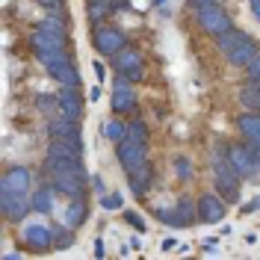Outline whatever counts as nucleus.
I'll return each instance as SVG.
<instances>
[{
	"instance_id": "f257e3e1",
	"label": "nucleus",
	"mask_w": 260,
	"mask_h": 260,
	"mask_svg": "<svg viewBox=\"0 0 260 260\" xmlns=\"http://www.w3.org/2000/svg\"><path fill=\"white\" fill-rule=\"evenodd\" d=\"M45 172H48L50 183L56 186V192H62L65 198H83L86 195V166H83V160L45 157Z\"/></svg>"
},
{
	"instance_id": "f03ea898",
	"label": "nucleus",
	"mask_w": 260,
	"mask_h": 260,
	"mask_svg": "<svg viewBox=\"0 0 260 260\" xmlns=\"http://www.w3.org/2000/svg\"><path fill=\"white\" fill-rule=\"evenodd\" d=\"M210 166H213V180H216V192L222 195L225 201H237L240 198V175L237 169L228 160V145L225 142H216L210 154Z\"/></svg>"
},
{
	"instance_id": "7ed1b4c3",
	"label": "nucleus",
	"mask_w": 260,
	"mask_h": 260,
	"mask_svg": "<svg viewBox=\"0 0 260 260\" xmlns=\"http://www.w3.org/2000/svg\"><path fill=\"white\" fill-rule=\"evenodd\" d=\"M219 50L225 53V59L231 65H248L254 56H257V42L248 36V32L237 30V27H231L228 32L219 36Z\"/></svg>"
},
{
	"instance_id": "20e7f679",
	"label": "nucleus",
	"mask_w": 260,
	"mask_h": 260,
	"mask_svg": "<svg viewBox=\"0 0 260 260\" xmlns=\"http://www.w3.org/2000/svg\"><path fill=\"white\" fill-rule=\"evenodd\" d=\"M30 50L36 53V59L45 65V68H56V65L68 62V53H65V39L62 36H53V32L36 30L30 36Z\"/></svg>"
},
{
	"instance_id": "39448f33",
	"label": "nucleus",
	"mask_w": 260,
	"mask_h": 260,
	"mask_svg": "<svg viewBox=\"0 0 260 260\" xmlns=\"http://www.w3.org/2000/svg\"><path fill=\"white\" fill-rule=\"evenodd\" d=\"M195 15H198V27H201L204 32H210V36H216V39L234 27L231 15L219 6V0H207L204 6H198V9H195Z\"/></svg>"
},
{
	"instance_id": "423d86ee",
	"label": "nucleus",
	"mask_w": 260,
	"mask_h": 260,
	"mask_svg": "<svg viewBox=\"0 0 260 260\" xmlns=\"http://www.w3.org/2000/svg\"><path fill=\"white\" fill-rule=\"evenodd\" d=\"M157 219L169 228H189V225L198 222V201L178 198L175 207H160V210H157Z\"/></svg>"
},
{
	"instance_id": "0eeeda50",
	"label": "nucleus",
	"mask_w": 260,
	"mask_h": 260,
	"mask_svg": "<svg viewBox=\"0 0 260 260\" xmlns=\"http://www.w3.org/2000/svg\"><path fill=\"white\" fill-rule=\"evenodd\" d=\"M92 42H95V50L101 56H115L118 50L127 48V36L118 30V27H107V24H98L95 27Z\"/></svg>"
},
{
	"instance_id": "6e6552de",
	"label": "nucleus",
	"mask_w": 260,
	"mask_h": 260,
	"mask_svg": "<svg viewBox=\"0 0 260 260\" xmlns=\"http://www.w3.org/2000/svg\"><path fill=\"white\" fill-rule=\"evenodd\" d=\"M30 207V195L24 192H9V189H0V213L6 216V222H21L27 216Z\"/></svg>"
},
{
	"instance_id": "1a4fd4ad",
	"label": "nucleus",
	"mask_w": 260,
	"mask_h": 260,
	"mask_svg": "<svg viewBox=\"0 0 260 260\" xmlns=\"http://www.w3.org/2000/svg\"><path fill=\"white\" fill-rule=\"evenodd\" d=\"M228 160H231V166L237 169V175L243 180H251L254 175H257V162H254V154H251V148H248V142L245 145H228Z\"/></svg>"
},
{
	"instance_id": "9d476101",
	"label": "nucleus",
	"mask_w": 260,
	"mask_h": 260,
	"mask_svg": "<svg viewBox=\"0 0 260 260\" xmlns=\"http://www.w3.org/2000/svg\"><path fill=\"white\" fill-rule=\"evenodd\" d=\"M115 157H118V162H121V169L130 172V169H136V166H142V162L148 160L145 157V142L127 136V139H121V142L115 145Z\"/></svg>"
},
{
	"instance_id": "9b49d317",
	"label": "nucleus",
	"mask_w": 260,
	"mask_h": 260,
	"mask_svg": "<svg viewBox=\"0 0 260 260\" xmlns=\"http://www.w3.org/2000/svg\"><path fill=\"white\" fill-rule=\"evenodd\" d=\"M222 219H225V198L216 192H204L198 198V222L219 225Z\"/></svg>"
},
{
	"instance_id": "f8f14e48",
	"label": "nucleus",
	"mask_w": 260,
	"mask_h": 260,
	"mask_svg": "<svg viewBox=\"0 0 260 260\" xmlns=\"http://www.w3.org/2000/svg\"><path fill=\"white\" fill-rule=\"evenodd\" d=\"M113 59H115V71H118V74L130 77L133 83L142 80V56H139V50H133L127 45L124 50H118Z\"/></svg>"
},
{
	"instance_id": "ddd939ff",
	"label": "nucleus",
	"mask_w": 260,
	"mask_h": 260,
	"mask_svg": "<svg viewBox=\"0 0 260 260\" xmlns=\"http://www.w3.org/2000/svg\"><path fill=\"white\" fill-rule=\"evenodd\" d=\"M21 240H24V245L30 248V251H48V248H53V228L48 225H27L24 228V234H21Z\"/></svg>"
},
{
	"instance_id": "4468645a",
	"label": "nucleus",
	"mask_w": 260,
	"mask_h": 260,
	"mask_svg": "<svg viewBox=\"0 0 260 260\" xmlns=\"http://www.w3.org/2000/svg\"><path fill=\"white\" fill-rule=\"evenodd\" d=\"M0 189L30 195V169H27V166H12V169H6V172H3V180H0Z\"/></svg>"
},
{
	"instance_id": "2eb2a0df",
	"label": "nucleus",
	"mask_w": 260,
	"mask_h": 260,
	"mask_svg": "<svg viewBox=\"0 0 260 260\" xmlns=\"http://www.w3.org/2000/svg\"><path fill=\"white\" fill-rule=\"evenodd\" d=\"M48 136L50 139H83L80 121H77V118H68V115L50 118L48 121Z\"/></svg>"
},
{
	"instance_id": "dca6fc26",
	"label": "nucleus",
	"mask_w": 260,
	"mask_h": 260,
	"mask_svg": "<svg viewBox=\"0 0 260 260\" xmlns=\"http://www.w3.org/2000/svg\"><path fill=\"white\" fill-rule=\"evenodd\" d=\"M48 157H56V160H83V139H50Z\"/></svg>"
},
{
	"instance_id": "f3484780",
	"label": "nucleus",
	"mask_w": 260,
	"mask_h": 260,
	"mask_svg": "<svg viewBox=\"0 0 260 260\" xmlns=\"http://www.w3.org/2000/svg\"><path fill=\"white\" fill-rule=\"evenodd\" d=\"M151 180H154V166L151 162H142V166H136V169H130L127 172V183H130V192L136 195H145L148 186H151Z\"/></svg>"
},
{
	"instance_id": "a211bd4d",
	"label": "nucleus",
	"mask_w": 260,
	"mask_h": 260,
	"mask_svg": "<svg viewBox=\"0 0 260 260\" xmlns=\"http://www.w3.org/2000/svg\"><path fill=\"white\" fill-rule=\"evenodd\" d=\"M56 107H59V113H62V115H68V118H77V121H80V115H83V98L77 95V89L62 86V92L56 95Z\"/></svg>"
},
{
	"instance_id": "6ab92c4d",
	"label": "nucleus",
	"mask_w": 260,
	"mask_h": 260,
	"mask_svg": "<svg viewBox=\"0 0 260 260\" xmlns=\"http://www.w3.org/2000/svg\"><path fill=\"white\" fill-rule=\"evenodd\" d=\"M86 216H89V207H86V195L83 198H68V204H65V210H62V225L68 228H77L86 222Z\"/></svg>"
},
{
	"instance_id": "aec40b11",
	"label": "nucleus",
	"mask_w": 260,
	"mask_h": 260,
	"mask_svg": "<svg viewBox=\"0 0 260 260\" xmlns=\"http://www.w3.org/2000/svg\"><path fill=\"white\" fill-rule=\"evenodd\" d=\"M53 201H56V186L53 183H42L36 192H30V207L42 216H48L53 210Z\"/></svg>"
},
{
	"instance_id": "412c9836",
	"label": "nucleus",
	"mask_w": 260,
	"mask_h": 260,
	"mask_svg": "<svg viewBox=\"0 0 260 260\" xmlns=\"http://www.w3.org/2000/svg\"><path fill=\"white\" fill-rule=\"evenodd\" d=\"M237 127H240V133H243L245 142L260 145V113H254V110L243 113L240 118H237Z\"/></svg>"
},
{
	"instance_id": "4be33fe9",
	"label": "nucleus",
	"mask_w": 260,
	"mask_h": 260,
	"mask_svg": "<svg viewBox=\"0 0 260 260\" xmlns=\"http://www.w3.org/2000/svg\"><path fill=\"white\" fill-rule=\"evenodd\" d=\"M48 74L53 77V80H59L62 86H71V89H77V86H80V74H77V68L71 65V59L62 62V65H56V68H50Z\"/></svg>"
},
{
	"instance_id": "5701e85b",
	"label": "nucleus",
	"mask_w": 260,
	"mask_h": 260,
	"mask_svg": "<svg viewBox=\"0 0 260 260\" xmlns=\"http://www.w3.org/2000/svg\"><path fill=\"white\" fill-rule=\"evenodd\" d=\"M110 107H113L115 115L133 113V110H136V95H133L130 89H115V92H113V101H110Z\"/></svg>"
},
{
	"instance_id": "b1692460",
	"label": "nucleus",
	"mask_w": 260,
	"mask_h": 260,
	"mask_svg": "<svg viewBox=\"0 0 260 260\" xmlns=\"http://www.w3.org/2000/svg\"><path fill=\"white\" fill-rule=\"evenodd\" d=\"M240 104H243L245 110H254V113H260V86L257 83H245L243 89H240Z\"/></svg>"
},
{
	"instance_id": "393cba45",
	"label": "nucleus",
	"mask_w": 260,
	"mask_h": 260,
	"mask_svg": "<svg viewBox=\"0 0 260 260\" xmlns=\"http://www.w3.org/2000/svg\"><path fill=\"white\" fill-rule=\"evenodd\" d=\"M113 9H115L113 0H89V9H86V15H89V21H92V24H101V21L110 15Z\"/></svg>"
},
{
	"instance_id": "a878e982",
	"label": "nucleus",
	"mask_w": 260,
	"mask_h": 260,
	"mask_svg": "<svg viewBox=\"0 0 260 260\" xmlns=\"http://www.w3.org/2000/svg\"><path fill=\"white\" fill-rule=\"evenodd\" d=\"M74 245V228H68V225H62V228H53V248H71Z\"/></svg>"
},
{
	"instance_id": "bb28decb",
	"label": "nucleus",
	"mask_w": 260,
	"mask_h": 260,
	"mask_svg": "<svg viewBox=\"0 0 260 260\" xmlns=\"http://www.w3.org/2000/svg\"><path fill=\"white\" fill-rule=\"evenodd\" d=\"M104 136L113 139L115 145H118L121 139H127V124H121V121H107V124H104Z\"/></svg>"
},
{
	"instance_id": "cd10ccee",
	"label": "nucleus",
	"mask_w": 260,
	"mask_h": 260,
	"mask_svg": "<svg viewBox=\"0 0 260 260\" xmlns=\"http://www.w3.org/2000/svg\"><path fill=\"white\" fill-rule=\"evenodd\" d=\"M175 175H178L180 180H189V178H192V162L186 160V157H180V154L175 157Z\"/></svg>"
},
{
	"instance_id": "c85d7f7f",
	"label": "nucleus",
	"mask_w": 260,
	"mask_h": 260,
	"mask_svg": "<svg viewBox=\"0 0 260 260\" xmlns=\"http://www.w3.org/2000/svg\"><path fill=\"white\" fill-rule=\"evenodd\" d=\"M127 136L139 139V142H148V127H145V121H130V124H127Z\"/></svg>"
},
{
	"instance_id": "c756f323",
	"label": "nucleus",
	"mask_w": 260,
	"mask_h": 260,
	"mask_svg": "<svg viewBox=\"0 0 260 260\" xmlns=\"http://www.w3.org/2000/svg\"><path fill=\"white\" fill-rule=\"evenodd\" d=\"M101 207L104 210H121L124 207V198L121 195H101Z\"/></svg>"
},
{
	"instance_id": "7c9ffc66",
	"label": "nucleus",
	"mask_w": 260,
	"mask_h": 260,
	"mask_svg": "<svg viewBox=\"0 0 260 260\" xmlns=\"http://www.w3.org/2000/svg\"><path fill=\"white\" fill-rule=\"evenodd\" d=\"M124 222H127L130 228H136L139 234H145V219H142L136 210H124Z\"/></svg>"
},
{
	"instance_id": "2f4dec72",
	"label": "nucleus",
	"mask_w": 260,
	"mask_h": 260,
	"mask_svg": "<svg viewBox=\"0 0 260 260\" xmlns=\"http://www.w3.org/2000/svg\"><path fill=\"white\" fill-rule=\"evenodd\" d=\"M39 30H45V32H53V36H62L65 39V27L56 21V18H48V21H42L39 24Z\"/></svg>"
},
{
	"instance_id": "473e14b6",
	"label": "nucleus",
	"mask_w": 260,
	"mask_h": 260,
	"mask_svg": "<svg viewBox=\"0 0 260 260\" xmlns=\"http://www.w3.org/2000/svg\"><path fill=\"white\" fill-rule=\"evenodd\" d=\"M245 71H248V80L251 83H260V50H257V56L245 65Z\"/></svg>"
},
{
	"instance_id": "72a5a7b5",
	"label": "nucleus",
	"mask_w": 260,
	"mask_h": 260,
	"mask_svg": "<svg viewBox=\"0 0 260 260\" xmlns=\"http://www.w3.org/2000/svg\"><path fill=\"white\" fill-rule=\"evenodd\" d=\"M39 110H53L56 107V95H39Z\"/></svg>"
},
{
	"instance_id": "f704fd0d",
	"label": "nucleus",
	"mask_w": 260,
	"mask_h": 260,
	"mask_svg": "<svg viewBox=\"0 0 260 260\" xmlns=\"http://www.w3.org/2000/svg\"><path fill=\"white\" fill-rule=\"evenodd\" d=\"M39 3H42L48 12H53V15H59V12H62V0H39Z\"/></svg>"
},
{
	"instance_id": "c9c22d12",
	"label": "nucleus",
	"mask_w": 260,
	"mask_h": 260,
	"mask_svg": "<svg viewBox=\"0 0 260 260\" xmlns=\"http://www.w3.org/2000/svg\"><path fill=\"white\" fill-rule=\"evenodd\" d=\"M92 186H95V192H98V198H101V195H107V192H104V180L98 178V175H95V178H92Z\"/></svg>"
},
{
	"instance_id": "e433bc0d",
	"label": "nucleus",
	"mask_w": 260,
	"mask_h": 260,
	"mask_svg": "<svg viewBox=\"0 0 260 260\" xmlns=\"http://www.w3.org/2000/svg\"><path fill=\"white\" fill-rule=\"evenodd\" d=\"M251 210H260V198H254V201H248L243 207V213H251Z\"/></svg>"
},
{
	"instance_id": "4c0bfd02",
	"label": "nucleus",
	"mask_w": 260,
	"mask_h": 260,
	"mask_svg": "<svg viewBox=\"0 0 260 260\" xmlns=\"http://www.w3.org/2000/svg\"><path fill=\"white\" fill-rule=\"evenodd\" d=\"M175 245H178L175 237H166V240H162V251H169V248H175Z\"/></svg>"
},
{
	"instance_id": "58836bf2",
	"label": "nucleus",
	"mask_w": 260,
	"mask_h": 260,
	"mask_svg": "<svg viewBox=\"0 0 260 260\" xmlns=\"http://www.w3.org/2000/svg\"><path fill=\"white\" fill-rule=\"evenodd\" d=\"M95 74H98V80H104V77H107V68H104V62H95Z\"/></svg>"
},
{
	"instance_id": "ea45409f",
	"label": "nucleus",
	"mask_w": 260,
	"mask_h": 260,
	"mask_svg": "<svg viewBox=\"0 0 260 260\" xmlns=\"http://www.w3.org/2000/svg\"><path fill=\"white\" fill-rule=\"evenodd\" d=\"M248 3H251V15L260 21V0H248Z\"/></svg>"
},
{
	"instance_id": "a19ab883",
	"label": "nucleus",
	"mask_w": 260,
	"mask_h": 260,
	"mask_svg": "<svg viewBox=\"0 0 260 260\" xmlns=\"http://www.w3.org/2000/svg\"><path fill=\"white\" fill-rule=\"evenodd\" d=\"M248 148H251V154H254V162H257V169H260V145H251V142H248Z\"/></svg>"
},
{
	"instance_id": "79ce46f5",
	"label": "nucleus",
	"mask_w": 260,
	"mask_h": 260,
	"mask_svg": "<svg viewBox=\"0 0 260 260\" xmlns=\"http://www.w3.org/2000/svg\"><path fill=\"white\" fill-rule=\"evenodd\" d=\"M95 254L98 257H104V240H95Z\"/></svg>"
},
{
	"instance_id": "37998d69",
	"label": "nucleus",
	"mask_w": 260,
	"mask_h": 260,
	"mask_svg": "<svg viewBox=\"0 0 260 260\" xmlns=\"http://www.w3.org/2000/svg\"><path fill=\"white\" fill-rule=\"evenodd\" d=\"M89 98H92V104H95L98 98H101V89H98V86H95V89H92V92H89Z\"/></svg>"
},
{
	"instance_id": "c03bdc74",
	"label": "nucleus",
	"mask_w": 260,
	"mask_h": 260,
	"mask_svg": "<svg viewBox=\"0 0 260 260\" xmlns=\"http://www.w3.org/2000/svg\"><path fill=\"white\" fill-rule=\"evenodd\" d=\"M204 3H207V0H189V6H192V9H198V6H204Z\"/></svg>"
},
{
	"instance_id": "a18cd8bd",
	"label": "nucleus",
	"mask_w": 260,
	"mask_h": 260,
	"mask_svg": "<svg viewBox=\"0 0 260 260\" xmlns=\"http://www.w3.org/2000/svg\"><path fill=\"white\" fill-rule=\"evenodd\" d=\"M257 86H260V83H257Z\"/></svg>"
}]
</instances>
